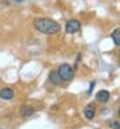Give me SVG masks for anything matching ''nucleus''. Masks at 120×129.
<instances>
[{
	"instance_id": "1",
	"label": "nucleus",
	"mask_w": 120,
	"mask_h": 129,
	"mask_svg": "<svg viewBox=\"0 0 120 129\" xmlns=\"http://www.w3.org/2000/svg\"><path fill=\"white\" fill-rule=\"evenodd\" d=\"M34 27L41 32V34L45 35H54L61 30V26L58 22H56L54 19L48 18V17H39L35 18L34 21Z\"/></svg>"
},
{
	"instance_id": "2",
	"label": "nucleus",
	"mask_w": 120,
	"mask_h": 129,
	"mask_svg": "<svg viewBox=\"0 0 120 129\" xmlns=\"http://www.w3.org/2000/svg\"><path fill=\"white\" fill-rule=\"evenodd\" d=\"M57 74H58V76L61 78L62 81H70L74 78V69L70 66V64L63 63V64H61V66L58 67Z\"/></svg>"
},
{
	"instance_id": "3",
	"label": "nucleus",
	"mask_w": 120,
	"mask_h": 129,
	"mask_svg": "<svg viewBox=\"0 0 120 129\" xmlns=\"http://www.w3.org/2000/svg\"><path fill=\"white\" fill-rule=\"evenodd\" d=\"M80 27H81L80 21H78V19H70V21H67L65 30H66L67 34H75V32H78L80 30Z\"/></svg>"
},
{
	"instance_id": "4",
	"label": "nucleus",
	"mask_w": 120,
	"mask_h": 129,
	"mask_svg": "<svg viewBox=\"0 0 120 129\" xmlns=\"http://www.w3.org/2000/svg\"><path fill=\"white\" fill-rule=\"evenodd\" d=\"M96 100L98 102H101V103H106L108 102V100H110V93H108V90H100V92H97L96 94Z\"/></svg>"
},
{
	"instance_id": "5",
	"label": "nucleus",
	"mask_w": 120,
	"mask_h": 129,
	"mask_svg": "<svg viewBox=\"0 0 120 129\" xmlns=\"http://www.w3.org/2000/svg\"><path fill=\"white\" fill-rule=\"evenodd\" d=\"M14 97V90L12 88H3L0 89V98L3 100H12Z\"/></svg>"
},
{
	"instance_id": "6",
	"label": "nucleus",
	"mask_w": 120,
	"mask_h": 129,
	"mask_svg": "<svg viewBox=\"0 0 120 129\" xmlns=\"http://www.w3.org/2000/svg\"><path fill=\"white\" fill-rule=\"evenodd\" d=\"M34 112H35V109L31 106H21L19 107V115L23 116V117H28Z\"/></svg>"
},
{
	"instance_id": "7",
	"label": "nucleus",
	"mask_w": 120,
	"mask_h": 129,
	"mask_svg": "<svg viewBox=\"0 0 120 129\" xmlns=\"http://www.w3.org/2000/svg\"><path fill=\"white\" fill-rule=\"evenodd\" d=\"M84 115H85V117L88 120H92L93 117H94V115H96V109H94V106L93 105H88L85 107V110H84Z\"/></svg>"
},
{
	"instance_id": "8",
	"label": "nucleus",
	"mask_w": 120,
	"mask_h": 129,
	"mask_svg": "<svg viewBox=\"0 0 120 129\" xmlns=\"http://www.w3.org/2000/svg\"><path fill=\"white\" fill-rule=\"evenodd\" d=\"M49 80H50V83H53L54 85H59V84H62V80H61V78L58 76L57 71H52V72L49 74Z\"/></svg>"
},
{
	"instance_id": "9",
	"label": "nucleus",
	"mask_w": 120,
	"mask_h": 129,
	"mask_svg": "<svg viewBox=\"0 0 120 129\" xmlns=\"http://www.w3.org/2000/svg\"><path fill=\"white\" fill-rule=\"evenodd\" d=\"M111 39L114 40L115 45H116V47H119V44H120V28L114 30V32L111 34Z\"/></svg>"
},
{
	"instance_id": "10",
	"label": "nucleus",
	"mask_w": 120,
	"mask_h": 129,
	"mask_svg": "<svg viewBox=\"0 0 120 129\" xmlns=\"http://www.w3.org/2000/svg\"><path fill=\"white\" fill-rule=\"evenodd\" d=\"M108 125L115 128V129H120V125H119V121H108Z\"/></svg>"
},
{
	"instance_id": "11",
	"label": "nucleus",
	"mask_w": 120,
	"mask_h": 129,
	"mask_svg": "<svg viewBox=\"0 0 120 129\" xmlns=\"http://www.w3.org/2000/svg\"><path fill=\"white\" fill-rule=\"evenodd\" d=\"M94 85H96V81H92V83H91V85H89V89H88V93H86V94H88V95H91V94H92V90H93V88H94Z\"/></svg>"
},
{
	"instance_id": "12",
	"label": "nucleus",
	"mask_w": 120,
	"mask_h": 129,
	"mask_svg": "<svg viewBox=\"0 0 120 129\" xmlns=\"http://www.w3.org/2000/svg\"><path fill=\"white\" fill-rule=\"evenodd\" d=\"M14 2H17V3H22V2H25V0H14Z\"/></svg>"
}]
</instances>
